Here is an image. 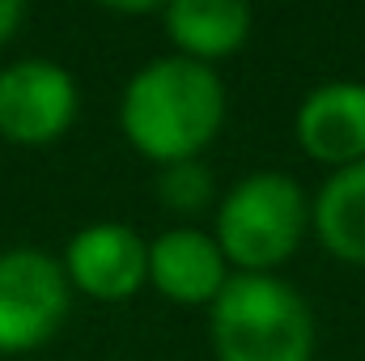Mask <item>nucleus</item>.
I'll return each instance as SVG.
<instances>
[{"label": "nucleus", "instance_id": "1", "mask_svg": "<svg viewBox=\"0 0 365 361\" xmlns=\"http://www.w3.org/2000/svg\"><path fill=\"white\" fill-rule=\"evenodd\" d=\"M225 119V86L221 77L187 56L149 60L123 90L119 123L132 149L149 162H191Z\"/></svg>", "mask_w": 365, "mask_h": 361}, {"label": "nucleus", "instance_id": "2", "mask_svg": "<svg viewBox=\"0 0 365 361\" xmlns=\"http://www.w3.org/2000/svg\"><path fill=\"white\" fill-rule=\"evenodd\" d=\"M221 361H310L314 319L306 298L272 272H234L212 302Z\"/></svg>", "mask_w": 365, "mask_h": 361}, {"label": "nucleus", "instance_id": "3", "mask_svg": "<svg viewBox=\"0 0 365 361\" xmlns=\"http://www.w3.org/2000/svg\"><path fill=\"white\" fill-rule=\"evenodd\" d=\"M310 200L302 183L280 171H255L217 208V247L242 272H268L284 264L306 230Z\"/></svg>", "mask_w": 365, "mask_h": 361}, {"label": "nucleus", "instance_id": "4", "mask_svg": "<svg viewBox=\"0 0 365 361\" xmlns=\"http://www.w3.org/2000/svg\"><path fill=\"white\" fill-rule=\"evenodd\" d=\"M73 285L64 264L34 247L0 251V353L43 349L68 319Z\"/></svg>", "mask_w": 365, "mask_h": 361}, {"label": "nucleus", "instance_id": "5", "mask_svg": "<svg viewBox=\"0 0 365 361\" xmlns=\"http://www.w3.org/2000/svg\"><path fill=\"white\" fill-rule=\"evenodd\" d=\"M77 81L64 64L30 56L0 68V136L13 145H51L77 119Z\"/></svg>", "mask_w": 365, "mask_h": 361}, {"label": "nucleus", "instance_id": "6", "mask_svg": "<svg viewBox=\"0 0 365 361\" xmlns=\"http://www.w3.org/2000/svg\"><path fill=\"white\" fill-rule=\"evenodd\" d=\"M64 276L98 302H123L149 280V247L123 221H93L73 234L64 251Z\"/></svg>", "mask_w": 365, "mask_h": 361}, {"label": "nucleus", "instance_id": "7", "mask_svg": "<svg viewBox=\"0 0 365 361\" xmlns=\"http://www.w3.org/2000/svg\"><path fill=\"white\" fill-rule=\"evenodd\" d=\"M297 141L327 166L365 162V81H327L297 106Z\"/></svg>", "mask_w": 365, "mask_h": 361}, {"label": "nucleus", "instance_id": "8", "mask_svg": "<svg viewBox=\"0 0 365 361\" xmlns=\"http://www.w3.org/2000/svg\"><path fill=\"white\" fill-rule=\"evenodd\" d=\"M149 280L170 302H182V306L208 302L212 306L230 280V260L221 255L212 234L179 225V230L158 234V243L149 247Z\"/></svg>", "mask_w": 365, "mask_h": 361}, {"label": "nucleus", "instance_id": "9", "mask_svg": "<svg viewBox=\"0 0 365 361\" xmlns=\"http://www.w3.org/2000/svg\"><path fill=\"white\" fill-rule=\"evenodd\" d=\"M166 30L187 60H221L251 34V9L242 0H175L166 4Z\"/></svg>", "mask_w": 365, "mask_h": 361}, {"label": "nucleus", "instance_id": "10", "mask_svg": "<svg viewBox=\"0 0 365 361\" xmlns=\"http://www.w3.org/2000/svg\"><path fill=\"white\" fill-rule=\"evenodd\" d=\"M314 230L319 243L349 264H365V162L340 166L314 195Z\"/></svg>", "mask_w": 365, "mask_h": 361}, {"label": "nucleus", "instance_id": "11", "mask_svg": "<svg viewBox=\"0 0 365 361\" xmlns=\"http://www.w3.org/2000/svg\"><path fill=\"white\" fill-rule=\"evenodd\" d=\"M158 195L175 208V213H200L212 200V175L191 158V162H170L158 175Z\"/></svg>", "mask_w": 365, "mask_h": 361}, {"label": "nucleus", "instance_id": "12", "mask_svg": "<svg viewBox=\"0 0 365 361\" xmlns=\"http://www.w3.org/2000/svg\"><path fill=\"white\" fill-rule=\"evenodd\" d=\"M21 21H26V4L21 0H0V47L21 30Z\"/></svg>", "mask_w": 365, "mask_h": 361}]
</instances>
